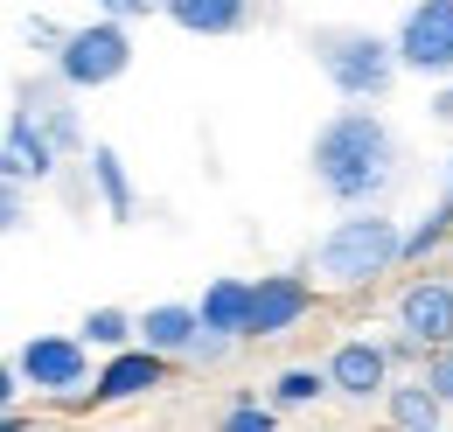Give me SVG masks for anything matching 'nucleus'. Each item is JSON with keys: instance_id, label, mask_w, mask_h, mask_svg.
Wrapping results in <instances>:
<instances>
[{"instance_id": "27", "label": "nucleus", "mask_w": 453, "mask_h": 432, "mask_svg": "<svg viewBox=\"0 0 453 432\" xmlns=\"http://www.w3.org/2000/svg\"><path fill=\"white\" fill-rule=\"evenodd\" d=\"M447 272H453V244H447Z\"/></svg>"}, {"instance_id": "4", "label": "nucleus", "mask_w": 453, "mask_h": 432, "mask_svg": "<svg viewBox=\"0 0 453 432\" xmlns=\"http://www.w3.org/2000/svg\"><path fill=\"white\" fill-rule=\"evenodd\" d=\"M14 370H21V383L35 390V397H50V405H63V412H77V405H91V383H98V370H91V342L70 328V335H28L21 349H14Z\"/></svg>"}, {"instance_id": "26", "label": "nucleus", "mask_w": 453, "mask_h": 432, "mask_svg": "<svg viewBox=\"0 0 453 432\" xmlns=\"http://www.w3.org/2000/svg\"><path fill=\"white\" fill-rule=\"evenodd\" d=\"M433 119H440V126H453V84H440V91H433Z\"/></svg>"}, {"instance_id": "2", "label": "nucleus", "mask_w": 453, "mask_h": 432, "mask_svg": "<svg viewBox=\"0 0 453 432\" xmlns=\"http://www.w3.org/2000/svg\"><path fill=\"white\" fill-rule=\"evenodd\" d=\"M307 272H314L328 293H370V286H384L391 272H404V223H397L384 203L342 210L335 223L314 237Z\"/></svg>"}, {"instance_id": "25", "label": "nucleus", "mask_w": 453, "mask_h": 432, "mask_svg": "<svg viewBox=\"0 0 453 432\" xmlns=\"http://www.w3.org/2000/svg\"><path fill=\"white\" fill-rule=\"evenodd\" d=\"M426 377L440 383V397H447V405H453V342H440V349L426 356Z\"/></svg>"}, {"instance_id": "17", "label": "nucleus", "mask_w": 453, "mask_h": 432, "mask_svg": "<svg viewBox=\"0 0 453 432\" xmlns=\"http://www.w3.org/2000/svg\"><path fill=\"white\" fill-rule=\"evenodd\" d=\"M265 390H273L280 412H314L321 397H335V377H328V363H286Z\"/></svg>"}, {"instance_id": "6", "label": "nucleus", "mask_w": 453, "mask_h": 432, "mask_svg": "<svg viewBox=\"0 0 453 432\" xmlns=\"http://www.w3.org/2000/svg\"><path fill=\"white\" fill-rule=\"evenodd\" d=\"M321 279L300 266V272H258L251 279V342H286L321 314Z\"/></svg>"}, {"instance_id": "23", "label": "nucleus", "mask_w": 453, "mask_h": 432, "mask_svg": "<svg viewBox=\"0 0 453 432\" xmlns=\"http://www.w3.org/2000/svg\"><path fill=\"white\" fill-rule=\"evenodd\" d=\"M237 349H244V342H230V335H210V328H203V342H196L188 363H196V370H217V363H230Z\"/></svg>"}, {"instance_id": "22", "label": "nucleus", "mask_w": 453, "mask_h": 432, "mask_svg": "<svg viewBox=\"0 0 453 432\" xmlns=\"http://www.w3.org/2000/svg\"><path fill=\"white\" fill-rule=\"evenodd\" d=\"M21 35H28V50H42V56H57L63 42H70V28L50 21V14H28V21H21Z\"/></svg>"}, {"instance_id": "12", "label": "nucleus", "mask_w": 453, "mask_h": 432, "mask_svg": "<svg viewBox=\"0 0 453 432\" xmlns=\"http://www.w3.org/2000/svg\"><path fill=\"white\" fill-rule=\"evenodd\" d=\"M84 174H91V196H98V210L112 216V223H133V216H140V181H133V167H126V154H119L112 140H91Z\"/></svg>"}, {"instance_id": "14", "label": "nucleus", "mask_w": 453, "mask_h": 432, "mask_svg": "<svg viewBox=\"0 0 453 432\" xmlns=\"http://www.w3.org/2000/svg\"><path fill=\"white\" fill-rule=\"evenodd\" d=\"M140 342L174 356V363H188L196 342H203V307L196 300H154V307H140Z\"/></svg>"}, {"instance_id": "1", "label": "nucleus", "mask_w": 453, "mask_h": 432, "mask_svg": "<svg viewBox=\"0 0 453 432\" xmlns=\"http://www.w3.org/2000/svg\"><path fill=\"white\" fill-rule=\"evenodd\" d=\"M307 174L335 210H370V203H384L397 189L404 147H397L391 119L377 105H349L342 98V112H328L314 126V140H307Z\"/></svg>"}, {"instance_id": "9", "label": "nucleus", "mask_w": 453, "mask_h": 432, "mask_svg": "<svg viewBox=\"0 0 453 432\" xmlns=\"http://www.w3.org/2000/svg\"><path fill=\"white\" fill-rule=\"evenodd\" d=\"M57 167H63V147L50 140L42 112L7 105V126H0V174H7V181L42 189V181H57Z\"/></svg>"}, {"instance_id": "3", "label": "nucleus", "mask_w": 453, "mask_h": 432, "mask_svg": "<svg viewBox=\"0 0 453 432\" xmlns=\"http://www.w3.org/2000/svg\"><path fill=\"white\" fill-rule=\"evenodd\" d=\"M300 42L314 56V70L328 77V91L349 98V105H384L397 91V77H404L397 35H377L363 21H314Z\"/></svg>"}, {"instance_id": "5", "label": "nucleus", "mask_w": 453, "mask_h": 432, "mask_svg": "<svg viewBox=\"0 0 453 432\" xmlns=\"http://www.w3.org/2000/svg\"><path fill=\"white\" fill-rule=\"evenodd\" d=\"M133 21H119V14H91V21H77L70 28V42H63L50 63L63 70V84L77 91V98H91V91H112L119 77L133 70Z\"/></svg>"}, {"instance_id": "24", "label": "nucleus", "mask_w": 453, "mask_h": 432, "mask_svg": "<svg viewBox=\"0 0 453 432\" xmlns=\"http://www.w3.org/2000/svg\"><path fill=\"white\" fill-rule=\"evenodd\" d=\"M98 14H119V21H154L161 14V0H91Z\"/></svg>"}, {"instance_id": "18", "label": "nucleus", "mask_w": 453, "mask_h": 432, "mask_svg": "<svg viewBox=\"0 0 453 432\" xmlns=\"http://www.w3.org/2000/svg\"><path fill=\"white\" fill-rule=\"evenodd\" d=\"M77 335H84L98 356H112L126 342H140V314H126V307H91V314L77 321Z\"/></svg>"}, {"instance_id": "16", "label": "nucleus", "mask_w": 453, "mask_h": 432, "mask_svg": "<svg viewBox=\"0 0 453 432\" xmlns=\"http://www.w3.org/2000/svg\"><path fill=\"white\" fill-rule=\"evenodd\" d=\"M196 307H203V328H210V335L251 342V279H244V272H217Z\"/></svg>"}, {"instance_id": "21", "label": "nucleus", "mask_w": 453, "mask_h": 432, "mask_svg": "<svg viewBox=\"0 0 453 432\" xmlns=\"http://www.w3.org/2000/svg\"><path fill=\"white\" fill-rule=\"evenodd\" d=\"M28 216H35L28 181H7V174H0V230H7V237H21V230H28Z\"/></svg>"}, {"instance_id": "20", "label": "nucleus", "mask_w": 453, "mask_h": 432, "mask_svg": "<svg viewBox=\"0 0 453 432\" xmlns=\"http://www.w3.org/2000/svg\"><path fill=\"white\" fill-rule=\"evenodd\" d=\"M273 426H280L273 390H265V397H230L224 405V432H273Z\"/></svg>"}, {"instance_id": "7", "label": "nucleus", "mask_w": 453, "mask_h": 432, "mask_svg": "<svg viewBox=\"0 0 453 432\" xmlns=\"http://www.w3.org/2000/svg\"><path fill=\"white\" fill-rule=\"evenodd\" d=\"M391 35L411 77H433V84L453 77V0H411Z\"/></svg>"}, {"instance_id": "10", "label": "nucleus", "mask_w": 453, "mask_h": 432, "mask_svg": "<svg viewBox=\"0 0 453 432\" xmlns=\"http://www.w3.org/2000/svg\"><path fill=\"white\" fill-rule=\"evenodd\" d=\"M391 328H404V335H418L426 349H440V342H453V272H411L404 286H397L391 300Z\"/></svg>"}, {"instance_id": "8", "label": "nucleus", "mask_w": 453, "mask_h": 432, "mask_svg": "<svg viewBox=\"0 0 453 432\" xmlns=\"http://www.w3.org/2000/svg\"><path fill=\"white\" fill-rule=\"evenodd\" d=\"M328 377H335V397L349 405H384V390L397 383V356L384 335H342L328 349Z\"/></svg>"}, {"instance_id": "13", "label": "nucleus", "mask_w": 453, "mask_h": 432, "mask_svg": "<svg viewBox=\"0 0 453 432\" xmlns=\"http://www.w3.org/2000/svg\"><path fill=\"white\" fill-rule=\"evenodd\" d=\"M251 7H258V0H161V21H174V28L196 35V42H224V35H244V28H251Z\"/></svg>"}, {"instance_id": "19", "label": "nucleus", "mask_w": 453, "mask_h": 432, "mask_svg": "<svg viewBox=\"0 0 453 432\" xmlns=\"http://www.w3.org/2000/svg\"><path fill=\"white\" fill-rule=\"evenodd\" d=\"M42 126H50V140L63 147V161H84V154H91V133H84V112L70 105V98L42 112Z\"/></svg>"}, {"instance_id": "15", "label": "nucleus", "mask_w": 453, "mask_h": 432, "mask_svg": "<svg viewBox=\"0 0 453 432\" xmlns=\"http://www.w3.org/2000/svg\"><path fill=\"white\" fill-rule=\"evenodd\" d=\"M384 419H391L397 432H440L453 419V405L440 397V383L418 370V377H397L391 390H384Z\"/></svg>"}, {"instance_id": "11", "label": "nucleus", "mask_w": 453, "mask_h": 432, "mask_svg": "<svg viewBox=\"0 0 453 432\" xmlns=\"http://www.w3.org/2000/svg\"><path fill=\"white\" fill-rule=\"evenodd\" d=\"M168 377H174V356L147 349V342H126V349H112V356L98 363L91 405H140V397H154Z\"/></svg>"}]
</instances>
